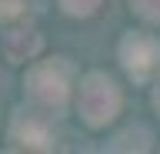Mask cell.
<instances>
[{
	"label": "cell",
	"mask_w": 160,
	"mask_h": 154,
	"mask_svg": "<svg viewBox=\"0 0 160 154\" xmlns=\"http://www.w3.org/2000/svg\"><path fill=\"white\" fill-rule=\"evenodd\" d=\"M67 67L60 61H47V64H37L30 67L27 74V94L30 101L40 104V107H60L67 101Z\"/></svg>",
	"instance_id": "obj_1"
},
{
	"label": "cell",
	"mask_w": 160,
	"mask_h": 154,
	"mask_svg": "<svg viewBox=\"0 0 160 154\" xmlns=\"http://www.w3.org/2000/svg\"><path fill=\"white\" fill-rule=\"evenodd\" d=\"M117 104H120V94L103 74H90L80 84V114H83L87 124H93V127L107 124L117 114Z\"/></svg>",
	"instance_id": "obj_2"
},
{
	"label": "cell",
	"mask_w": 160,
	"mask_h": 154,
	"mask_svg": "<svg viewBox=\"0 0 160 154\" xmlns=\"http://www.w3.org/2000/svg\"><path fill=\"white\" fill-rule=\"evenodd\" d=\"M157 61H160V50L150 40H143V37H127V44H123V64H127L130 74L147 77V74L157 67Z\"/></svg>",
	"instance_id": "obj_3"
},
{
	"label": "cell",
	"mask_w": 160,
	"mask_h": 154,
	"mask_svg": "<svg viewBox=\"0 0 160 154\" xmlns=\"http://www.w3.org/2000/svg\"><path fill=\"white\" fill-rule=\"evenodd\" d=\"M37 50H40V34L33 27H13V30L3 34V54H7V61H13V64L30 61Z\"/></svg>",
	"instance_id": "obj_4"
},
{
	"label": "cell",
	"mask_w": 160,
	"mask_h": 154,
	"mask_svg": "<svg viewBox=\"0 0 160 154\" xmlns=\"http://www.w3.org/2000/svg\"><path fill=\"white\" fill-rule=\"evenodd\" d=\"M13 141L27 144V147H50V134L43 124H37V117L33 114H20L17 121H13Z\"/></svg>",
	"instance_id": "obj_5"
},
{
	"label": "cell",
	"mask_w": 160,
	"mask_h": 154,
	"mask_svg": "<svg viewBox=\"0 0 160 154\" xmlns=\"http://www.w3.org/2000/svg\"><path fill=\"white\" fill-rule=\"evenodd\" d=\"M63 3V10L67 13H77V17H87V13L97 10V3L100 0H60Z\"/></svg>",
	"instance_id": "obj_6"
},
{
	"label": "cell",
	"mask_w": 160,
	"mask_h": 154,
	"mask_svg": "<svg viewBox=\"0 0 160 154\" xmlns=\"http://www.w3.org/2000/svg\"><path fill=\"white\" fill-rule=\"evenodd\" d=\"M157 107H160V94H157Z\"/></svg>",
	"instance_id": "obj_7"
}]
</instances>
